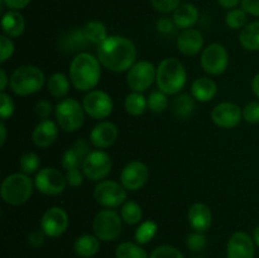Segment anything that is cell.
<instances>
[{
	"label": "cell",
	"mask_w": 259,
	"mask_h": 258,
	"mask_svg": "<svg viewBox=\"0 0 259 258\" xmlns=\"http://www.w3.org/2000/svg\"><path fill=\"white\" fill-rule=\"evenodd\" d=\"M98 58L106 70L124 72L129 71L136 62L137 48L128 38L110 35L98 46Z\"/></svg>",
	"instance_id": "1"
},
{
	"label": "cell",
	"mask_w": 259,
	"mask_h": 258,
	"mask_svg": "<svg viewBox=\"0 0 259 258\" xmlns=\"http://www.w3.org/2000/svg\"><path fill=\"white\" fill-rule=\"evenodd\" d=\"M101 63L91 53L81 52L70 65V78L78 91H91L100 81Z\"/></svg>",
	"instance_id": "2"
},
{
	"label": "cell",
	"mask_w": 259,
	"mask_h": 258,
	"mask_svg": "<svg viewBox=\"0 0 259 258\" xmlns=\"http://www.w3.org/2000/svg\"><path fill=\"white\" fill-rule=\"evenodd\" d=\"M187 81L185 66L177 58L168 57L161 61L157 67L156 82L159 90L166 95H176L184 89Z\"/></svg>",
	"instance_id": "3"
},
{
	"label": "cell",
	"mask_w": 259,
	"mask_h": 258,
	"mask_svg": "<svg viewBox=\"0 0 259 258\" xmlns=\"http://www.w3.org/2000/svg\"><path fill=\"white\" fill-rule=\"evenodd\" d=\"M9 81L10 89L15 95L28 96L38 93L43 88L46 77L37 66L23 65L15 68Z\"/></svg>",
	"instance_id": "4"
},
{
	"label": "cell",
	"mask_w": 259,
	"mask_h": 258,
	"mask_svg": "<svg viewBox=\"0 0 259 258\" xmlns=\"http://www.w3.org/2000/svg\"><path fill=\"white\" fill-rule=\"evenodd\" d=\"M33 194V181L29 175L12 174L3 180L0 195L7 204L23 205L30 199Z\"/></svg>",
	"instance_id": "5"
},
{
	"label": "cell",
	"mask_w": 259,
	"mask_h": 258,
	"mask_svg": "<svg viewBox=\"0 0 259 258\" xmlns=\"http://www.w3.org/2000/svg\"><path fill=\"white\" fill-rule=\"evenodd\" d=\"M85 109L75 99H63L56 106V119L65 132H76L85 123Z\"/></svg>",
	"instance_id": "6"
},
{
	"label": "cell",
	"mask_w": 259,
	"mask_h": 258,
	"mask_svg": "<svg viewBox=\"0 0 259 258\" xmlns=\"http://www.w3.org/2000/svg\"><path fill=\"white\" fill-rule=\"evenodd\" d=\"M121 220L123 219L115 210H101L94 219V233L103 242H111L120 235L121 228H123Z\"/></svg>",
	"instance_id": "7"
},
{
	"label": "cell",
	"mask_w": 259,
	"mask_h": 258,
	"mask_svg": "<svg viewBox=\"0 0 259 258\" xmlns=\"http://www.w3.org/2000/svg\"><path fill=\"white\" fill-rule=\"evenodd\" d=\"M94 196L98 204L103 205L106 209L121 206L126 200L125 187L113 180L100 181L94 190Z\"/></svg>",
	"instance_id": "8"
},
{
	"label": "cell",
	"mask_w": 259,
	"mask_h": 258,
	"mask_svg": "<svg viewBox=\"0 0 259 258\" xmlns=\"http://www.w3.org/2000/svg\"><path fill=\"white\" fill-rule=\"evenodd\" d=\"M200 62L205 72L215 76L222 75L227 71L229 65V53L224 46L212 43L202 50Z\"/></svg>",
	"instance_id": "9"
},
{
	"label": "cell",
	"mask_w": 259,
	"mask_h": 258,
	"mask_svg": "<svg viewBox=\"0 0 259 258\" xmlns=\"http://www.w3.org/2000/svg\"><path fill=\"white\" fill-rule=\"evenodd\" d=\"M34 185L38 191L42 194L48 195V196H56V195L62 194L67 181H66V176H63L60 169L55 168V167H46L37 172Z\"/></svg>",
	"instance_id": "10"
},
{
	"label": "cell",
	"mask_w": 259,
	"mask_h": 258,
	"mask_svg": "<svg viewBox=\"0 0 259 258\" xmlns=\"http://www.w3.org/2000/svg\"><path fill=\"white\" fill-rule=\"evenodd\" d=\"M157 68L149 61H139L134 63L128 71L126 82L133 91L143 93L148 90L156 80Z\"/></svg>",
	"instance_id": "11"
},
{
	"label": "cell",
	"mask_w": 259,
	"mask_h": 258,
	"mask_svg": "<svg viewBox=\"0 0 259 258\" xmlns=\"http://www.w3.org/2000/svg\"><path fill=\"white\" fill-rule=\"evenodd\" d=\"M81 167L86 179L91 181H101L110 174L113 161L106 152L93 151L89 153Z\"/></svg>",
	"instance_id": "12"
},
{
	"label": "cell",
	"mask_w": 259,
	"mask_h": 258,
	"mask_svg": "<svg viewBox=\"0 0 259 258\" xmlns=\"http://www.w3.org/2000/svg\"><path fill=\"white\" fill-rule=\"evenodd\" d=\"M86 114L94 119H105L113 113V99L103 90H91L82 100Z\"/></svg>",
	"instance_id": "13"
},
{
	"label": "cell",
	"mask_w": 259,
	"mask_h": 258,
	"mask_svg": "<svg viewBox=\"0 0 259 258\" xmlns=\"http://www.w3.org/2000/svg\"><path fill=\"white\" fill-rule=\"evenodd\" d=\"M68 227V215L62 207L52 206L46 210L40 219V229L47 237L57 238L66 232Z\"/></svg>",
	"instance_id": "14"
},
{
	"label": "cell",
	"mask_w": 259,
	"mask_h": 258,
	"mask_svg": "<svg viewBox=\"0 0 259 258\" xmlns=\"http://www.w3.org/2000/svg\"><path fill=\"white\" fill-rule=\"evenodd\" d=\"M243 119V110L234 103H220L212 109L211 120L224 129L235 128Z\"/></svg>",
	"instance_id": "15"
},
{
	"label": "cell",
	"mask_w": 259,
	"mask_h": 258,
	"mask_svg": "<svg viewBox=\"0 0 259 258\" xmlns=\"http://www.w3.org/2000/svg\"><path fill=\"white\" fill-rule=\"evenodd\" d=\"M148 167L141 161H132L121 169L120 184L129 191H137L148 180Z\"/></svg>",
	"instance_id": "16"
},
{
	"label": "cell",
	"mask_w": 259,
	"mask_h": 258,
	"mask_svg": "<svg viewBox=\"0 0 259 258\" xmlns=\"http://www.w3.org/2000/svg\"><path fill=\"white\" fill-rule=\"evenodd\" d=\"M254 240L245 232H235L227 245L228 258H254Z\"/></svg>",
	"instance_id": "17"
},
{
	"label": "cell",
	"mask_w": 259,
	"mask_h": 258,
	"mask_svg": "<svg viewBox=\"0 0 259 258\" xmlns=\"http://www.w3.org/2000/svg\"><path fill=\"white\" fill-rule=\"evenodd\" d=\"M119 136L118 128L111 121H101L90 132V141L96 148H109L116 142Z\"/></svg>",
	"instance_id": "18"
},
{
	"label": "cell",
	"mask_w": 259,
	"mask_h": 258,
	"mask_svg": "<svg viewBox=\"0 0 259 258\" xmlns=\"http://www.w3.org/2000/svg\"><path fill=\"white\" fill-rule=\"evenodd\" d=\"M189 224L195 232L204 233L209 230L212 223V214L210 207L202 202H195L190 206L187 212Z\"/></svg>",
	"instance_id": "19"
},
{
	"label": "cell",
	"mask_w": 259,
	"mask_h": 258,
	"mask_svg": "<svg viewBox=\"0 0 259 258\" xmlns=\"http://www.w3.org/2000/svg\"><path fill=\"white\" fill-rule=\"evenodd\" d=\"M204 47V37L194 28L184 29L177 37V48L185 56H195Z\"/></svg>",
	"instance_id": "20"
},
{
	"label": "cell",
	"mask_w": 259,
	"mask_h": 258,
	"mask_svg": "<svg viewBox=\"0 0 259 258\" xmlns=\"http://www.w3.org/2000/svg\"><path fill=\"white\" fill-rule=\"evenodd\" d=\"M90 152L91 151L88 142L85 139H78L71 148H68L63 153L62 159H61L62 167L67 171L68 169L80 168V166H82L83 161H85V158L89 156Z\"/></svg>",
	"instance_id": "21"
},
{
	"label": "cell",
	"mask_w": 259,
	"mask_h": 258,
	"mask_svg": "<svg viewBox=\"0 0 259 258\" xmlns=\"http://www.w3.org/2000/svg\"><path fill=\"white\" fill-rule=\"evenodd\" d=\"M58 137V124L55 121L46 119V120L39 121L35 125L34 131L32 133L33 143L39 148H46L51 144L55 143Z\"/></svg>",
	"instance_id": "22"
},
{
	"label": "cell",
	"mask_w": 259,
	"mask_h": 258,
	"mask_svg": "<svg viewBox=\"0 0 259 258\" xmlns=\"http://www.w3.org/2000/svg\"><path fill=\"white\" fill-rule=\"evenodd\" d=\"M3 34L9 38H18L23 34L25 29L24 17L18 10H9L3 14L2 18Z\"/></svg>",
	"instance_id": "23"
},
{
	"label": "cell",
	"mask_w": 259,
	"mask_h": 258,
	"mask_svg": "<svg viewBox=\"0 0 259 258\" xmlns=\"http://www.w3.org/2000/svg\"><path fill=\"white\" fill-rule=\"evenodd\" d=\"M218 93V86L212 78L210 77H199L192 82L191 94L195 100L207 103L212 100Z\"/></svg>",
	"instance_id": "24"
},
{
	"label": "cell",
	"mask_w": 259,
	"mask_h": 258,
	"mask_svg": "<svg viewBox=\"0 0 259 258\" xmlns=\"http://www.w3.org/2000/svg\"><path fill=\"white\" fill-rule=\"evenodd\" d=\"M175 24L180 29H189L199 20V10L192 4H181L172 15Z\"/></svg>",
	"instance_id": "25"
},
{
	"label": "cell",
	"mask_w": 259,
	"mask_h": 258,
	"mask_svg": "<svg viewBox=\"0 0 259 258\" xmlns=\"http://www.w3.org/2000/svg\"><path fill=\"white\" fill-rule=\"evenodd\" d=\"M100 239L96 235L83 234L75 240L73 249L75 253L81 258H91L99 252Z\"/></svg>",
	"instance_id": "26"
},
{
	"label": "cell",
	"mask_w": 259,
	"mask_h": 258,
	"mask_svg": "<svg viewBox=\"0 0 259 258\" xmlns=\"http://www.w3.org/2000/svg\"><path fill=\"white\" fill-rule=\"evenodd\" d=\"M196 104L194 96L189 94H179L172 101V113L177 119H187L192 115Z\"/></svg>",
	"instance_id": "27"
},
{
	"label": "cell",
	"mask_w": 259,
	"mask_h": 258,
	"mask_svg": "<svg viewBox=\"0 0 259 258\" xmlns=\"http://www.w3.org/2000/svg\"><path fill=\"white\" fill-rule=\"evenodd\" d=\"M239 42L247 51H259V20L249 23L240 30Z\"/></svg>",
	"instance_id": "28"
},
{
	"label": "cell",
	"mask_w": 259,
	"mask_h": 258,
	"mask_svg": "<svg viewBox=\"0 0 259 258\" xmlns=\"http://www.w3.org/2000/svg\"><path fill=\"white\" fill-rule=\"evenodd\" d=\"M82 33L88 43L96 46H100L109 37L105 24L99 20H91L86 23L85 27L82 28Z\"/></svg>",
	"instance_id": "29"
},
{
	"label": "cell",
	"mask_w": 259,
	"mask_h": 258,
	"mask_svg": "<svg viewBox=\"0 0 259 258\" xmlns=\"http://www.w3.org/2000/svg\"><path fill=\"white\" fill-rule=\"evenodd\" d=\"M48 93L55 98H63L70 91V78L61 72H56L47 81Z\"/></svg>",
	"instance_id": "30"
},
{
	"label": "cell",
	"mask_w": 259,
	"mask_h": 258,
	"mask_svg": "<svg viewBox=\"0 0 259 258\" xmlns=\"http://www.w3.org/2000/svg\"><path fill=\"white\" fill-rule=\"evenodd\" d=\"M124 108H125L126 113L131 114V115H142L146 111V109L148 108V105H147V98H144V95L142 93L133 91V93H131L125 98Z\"/></svg>",
	"instance_id": "31"
},
{
	"label": "cell",
	"mask_w": 259,
	"mask_h": 258,
	"mask_svg": "<svg viewBox=\"0 0 259 258\" xmlns=\"http://www.w3.org/2000/svg\"><path fill=\"white\" fill-rule=\"evenodd\" d=\"M120 217L126 224L129 225H136L138 223H141L142 217H143V211H142V207L138 202L136 201H125L121 205V211Z\"/></svg>",
	"instance_id": "32"
},
{
	"label": "cell",
	"mask_w": 259,
	"mask_h": 258,
	"mask_svg": "<svg viewBox=\"0 0 259 258\" xmlns=\"http://www.w3.org/2000/svg\"><path fill=\"white\" fill-rule=\"evenodd\" d=\"M116 258H148L146 250L141 247L138 243L124 242L116 247L115 249Z\"/></svg>",
	"instance_id": "33"
},
{
	"label": "cell",
	"mask_w": 259,
	"mask_h": 258,
	"mask_svg": "<svg viewBox=\"0 0 259 258\" xmlns=\"http://www.w3.org/2000/svg\"><path fill=\"white\" fill-rule=\"evenodd\" d=\"M157 230H158V225H157L156 222H153V220H146V222H143L137 228L134 239H136V242L138 244H147V243H149L153 239Z\"/></svg>",
	"instance_id": "34"
},
{
	"label": "cell",
	"mask_w": 259,
	"mask_h": 258,
	"mask_svg": "<svg viewBox=\"0 0 259 258\" xmlns=\"http://www.w3.org/2000/svg\"><path fill=\"white\" fill-rule=\"evenodd\" d=\"M168 99L164 93L161 90L158 91H152L147 98V105L148 109L153 113H163L167 108H168Z\"/></svg>",
	"instance_id": "35"
},
{
	"label": "cell",
	"mask_w": 259,
	"mask_h": 258,
	"mask_svg": "<svg viewBox=\"0 0 259 258\" xmlns=\"http://www.w3.org/2000/svg\"><path fill=\"white\" fill-rule=\"evenodd\" d=\"M247 13L243 9H230L225 15V23L230 29H243L247 25Z\"/></svg>",
	"instance_id": "36"
},
{
	"label": "cell",
	"mask_w": 259,
	"mask_h": 258,
	"mask_svg": "<svg viewBox=\"0 0 259 258\" xmlns=\"http://www.w3.org/2000/svg\"><path fill=\"white\" fill-rule=\"evenodd\" d=\"M40 158L37 153L34 152H27L23 154L19 159V166L23 174L32 175L39 168Z\"/></svg>",
	"instance_id": "37"
},
{
	"label": "cell",
	"mask_w": 259,
	"mask_h": 258,
	"mask_svg": "<svg viewBox=\"0 0 259 258\" xmlns=\"http://www.w3.org/2000/svg\"><path fill=\"white\" fill-rule=\"evenodd\" d=\"M207 239L204 235V233L194 232L190 233L186 238V245L192 252H201L206 247Z\"/></svg>",
	"instance_id": "38"
},
{
	"label": "cell",
	"mask_w": 259,
	"mask_h": 258,
	"mask_svg": "<svg viewBox=\"0 0 259 258\" xmlns=\"http://www.w3.org/2000/svg\"><path fill=\"white\" fill-rule=\"evenodd\" d=\"M149 258H185L177 248L172 245H159L154 248Z\"/></svg>",
	"instance_id": "39"
},
{
	"label": "cell",
	"mask_w": 259,
	"mask_h": 258,
	"mask_svg": "<svg viewBox=\"0 0 259 258\" xmlns=\"http://www.w3.org/2000/svg\"><path fill=\"white\" fill-rule=\"evenodd\" d=\"M14 114V101L12 100L8 94L2 91L0 94V115H2V120H7L10 116Z\"/></svg>",
	"instance_id": "40"
},
{
	"label": "cell",
	"mask_w": 259,
	"mask_h": 258,
	"mask_svg": "<svg viewBox=\"0 0 259 258\" xmlns=\"http://www.w3.org/2000/svg\"><path fill=\"white\" fill-rule=\"evenodd\" d=\"M243 119L247 123H259V101H250L243 108Z\"/></svg>",
	"instance_id": "41"
},
{
	"label": "cell",
	"mask_w": 259,
	"mask_h": 258,
	"mask_svg": "<svg viewBox=\"0 0 259 258\" xmlns=\"http://www.w3.org/2000/svg\"><path fill=\"white\" fill-rule=\"evenodd\" d=\"M14 53V43L8 35H0V62L4 63Z\"/></svg>",
	"instance_id": "42"
},
{
	"label": "cell",
	"mask_w": 259,
	"mask_h": 258,
	"mask_svg": "<svg viewBox=\"0 0 259 258\" xmlns=\"http://www.w3.org/2000/svg\"><path fill=\"white\" fill-rule=\"evenodd\" d=\"M156 10L161 13L175 12L181 5V0H151Z\"/></svg>",
	"instance_id": "43"
},
{
	"label": "cell",
	"mask_w": 259,
	"mask_h": 258,
	"mask_svg": "<svg viewBox=\"0 0 259 258\" xmlns=\"http://www.w3.org/2000/svg\"><path fill=\"white\" fill-rule=\"evenodd\" d=\"M176 28L174 19L168 17H162L157 20V30L162 34H172L175 33Z\"/></svg>",
	"instance_id": "44"
},
{
	"label": "cell",
	"mask_w": 259,
	"mask_h": 258,
	"mask_svg": "<svg viewBox=\"0 0 259 258\" xmlns=\"http://www.w3.org/2000/svg\"><path fill=\"white\" fill-rule=\"evenodd\" d=\"M34 110L38 118L46 120V119L50 118V115L52 114L53 108H52V104H51L48 100H39L37 101V104H35Z\"/></svg>",
	"instance_id": "45"
},
{
	"label": "cell",
	"mask_w": 259,
	"mask_h": 258,
	"mask_svg": "<svg viewBox=\"0 0 259 258\" xmlns=\"http://www.w3.org/2000/svg\"><path fill=\"white\" fill-rule=\"evenodd\" d=\"M66 181L67 185L71 187H78L83 181V176L81 174L80 168H73L68 169L67 174H66Z\"/></svg>",
	"instance_id": "46"
},
{
	"label": "cell",
	"mask_w": 259,
	"mask_h": 258,
	"mask_svg": "<svg viewBox=\"0 0 259 258\" xmlns=\"http://www.w3.org/2000/svg\"><path fill=\"white\" fill-rule=\"evenodd\" d=\"M45 237L46 234L42 229L34 230V232H32L29 235H28V243H29L32 247L39 248L42 247L43 243H45Z\"/></svg>",
	"instance_id": "47"
},
{
	"label": "cell",
	"mask_w": 259,
	"mask_h": 258,
	"mask_svg": "<svg viewBox=\"0 0 259 258\" xmlns=\"http://www.w3.org/2000/svg\"><path fill=\"white\" fill-rule=\"evenodd\" d=\"M242 9L247 14L259 17V0H242Z\"/></svg>",
	"instance_id": "48"
},
{
	"label": "cell",
	"mask_w": 259,
	"mask_h": 258,
	"mask_svg": "<svg viewBox=\"0 0 259 258\" xmlns=\"http://www.w3.org/2000/svg\"><path fill=\"white\" fill-rule=\"evenodd\" d=\"M3 2H4L5 7L9 8V10H18L19 12V10L27 8L32 0H3Z\"/></svg>",
	"instance_id": "49"
},
{
	"label": "cell",
	"mask_w": 259,
	"mask_h": 258,
	"mask_svg": "<svg viewBox=\"0 0 259 258\" xmlns=\"http://www.w3.org/2000/svg\"><path fill=\"white\" fill-rule=\"evenodd\" d=\"M218 3L220 4V7L230 10V9H234L238 4H240L242 0H218Z\"/></svg>",
	"instance_id": "50"
},
{
	"label": "cell",
	"mask_w": 259,
	"mask_h": 258,
	"mask_svg": "<svg viewBox=\"0 0 259 258\" xmlns=\"http://www.w3.org/2000/svg\"><path fill=\"white\" fill-rule=\"evenodd\" d=\"M8 82H10V81H8L7 72H5L4 68H2V70H0V90L4 91L5 89H7Z\"/></svg>",
	"instance_id": "51"
},
{
	"label": "cell",
	"mask_w": 259,
	"mask_h": 258,
	"mask_svg": "<svg viewBox=\"0 0 259 258\" xmlns=\"http://www.w3.org/2000/svg\"><path fill=\"white\" fill-rule=\"evenodd\" d=\"M252 90H253V93H254V95L259 99V73H257V75L253 77Z\"/></svg>",
	"instance_id": "52"
},
{
	"label": "cell",
	"mask_w": 259,
	"mask_h": 258,
	"mask_svg": "<svg viewBox=\"0 0 259 258\" xmlns=\"http://www.w3.org/2000/svg\"><path fill=\"white\" fill-rule=\"evenodd\" d=\"M0 133H2V137H0V146H4L5 139H7V126H5L4 120H2V123H0Z\"/></svg>",
	"instance_id": "53"
},
{
	"label": "cell",
	"mask_w": 259,
	"mask_h": 258,
	"mask_svg": "<svg viewBox=\"0 0 259 258\" xmlns=\"http://www.w3.org/2000/svg\"><path fill=\"white\" fill-rule=\"evenodd\" d=\"M253 240H254L255 245H258L259 247V225L254 228V230H253Z\"/></svg>",
	"instance_id": "54"
}]
</instances>
